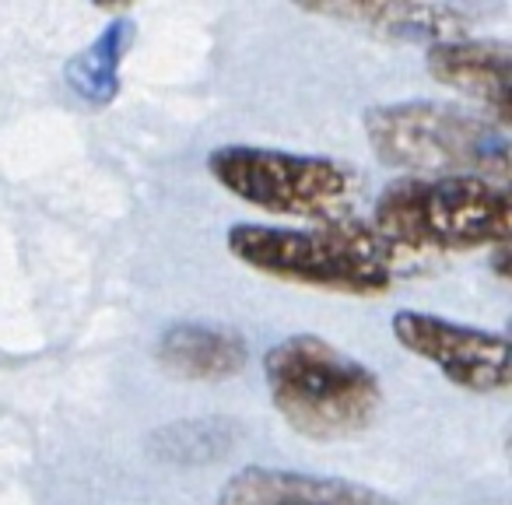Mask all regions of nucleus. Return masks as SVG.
I'll list each match as a JSON object with an SVG mask.
<instances>
[{
    "instance_id": "nucleus-10",
    "label": "nucleus",
    "mask_w": 512,
    "mask_h": 505,
    "mask_svg": "<svg viewBox=\"0 0 512 505\" xmlns=\"http://www.w3.org/2000/svg\"><path fill=\"white\" fill-rule=\"evenodd\" d=\"M155 358L165 372L197 383L232 379L246 369L249 348L242 334L214 323H176L155 344Z\"/></svg>"
},
{
    "instance_id": "nucleus-8",
    "label": "nucleus",
    "mask_w": 512,
    "mask_h": 505,
    "mask_svg": "<svg viewBox=\"0 0 512 505\" xmlns=\"http://www.w3.org/2000/svg\"><path fill=\"white\" fill-rule=\"evenodd\" d=\"M218 505H397L383 491L344 477L278 467H242L221 484Z\"/></svg>"
},
{
    "instance_id": "nucleus-9",
    "label": "nucleus",
    "mask_w": 512,
    "mask_h": 505,
    "mask_svg": "<svg viewBox=\"0 0 512 505\" xmlns=\"http://www.w3.org/2000/svg\"><path fill=\"white\" fill-rule=\"evenodd\" d=\"M320 18L351 22L358 29L400 43H425L428 50L456 39H470L467 11L453 4H404V0H358V4H316L306 8Z\"/></svg>"
},
{
    "instance_id": "nucleus-3",
    "label": "nucleus",
    "mask_w": 512,
    "mask_h": 505,
    "mask_svg": "<svg viewBox=\"0 0 512 505\" xmlns=\"http://www.w3.org/2000/svg\"><path fill=\"white\" fill-rule=\"evenodd\" d=\"M274 411L306 439H348L376 421L383 404L379 376L316 334L278 341L264 358Z\"/></svg>"
},
{
    "instance_id": "nucleus-4",
    "label": "nucleus",
    "mask_w": 512,
    "mask_h": 505,
    "mask_svg": "<svg viewBox=\"0 0 512 505\" xmlns=\"http://www.w3.org/2000/svg\"><path fill=\"white\" fill-rule=\"evenodd\" d=\"M365 137L376 158L404 176H470L505 186L509 134L488 116L446 102H390L365 113Z\"/></svg>"
},
{
    "instance_id": "nucleus-2",
    "label": "nucleus",
    "mask_w": 512,
    "mask_h": 505,
    "mask_svg": "<svg viewBox=\"0 0 512 505\" xmlns=\"http://www.w3.org/2000/svg\"><path fill=\"white\" fill-rule=\"evenodd\" d=\"M369 225L400 253H467L509 242L512 200L488 179L400 176L379 190Z\"/></svg>"
},
{
    "instance_id": "nucleus-1",
    "label": "nucleus",
    "mask_w": 512,
    "mask_h": 505,
    "mask_svg": "<svg viewBox=\"0 0 512 505\" xmlns=\"http://www.w3.org/2000/svg\"><path fill=\"white\" fill-rule=\"evenodd\" d=\"M225 246L256 274L358 299L390 292L397 257H404L376 228L355 218L323 221L313 228H274L246 221L228 228Z\"/></svg>"
},
{
    "instance_id": "nucleus-7",
    "label": "nucleus",
    "mask_w": 512,
    "mask_h": 505,
    "mask_svg": "<svg viewBox=\"0 0 512 505\" xmlns=\"http://www.w3.org/2000/svg\"><path fill=\"white\" fill-rule=\"evenodd\" d=\"M425 71L439 85L488 109V120L509 127L512 120V46L502 39H456L432 46Z\"/></svg>"
},
{
    "instance_id": "nucleus-5",
    "label": "nucleus",
    "mask_w": 512,
    "mask_h": 505,
    "mask_svg": "<svg viewBox=\"0 0 512 505\" xmlns=\"http://www.w3.org/2000/svg\"><path fill=\"white\" fill-rule=\"evenodd\" d=\"M207 172L221 190L256 211L320 221V225L348 218V207L358 193V176L351 165L323 155H295V151L249 148V144L214 148L207 158Z\"/></svg>"
},
{
    "instance_id": "nucleus-12",
    "label": "nucleus",
    "mask_w": 512,
    "mask_h": 505,
    "mask_svg": "<svg viewBox=\"0 0 512 505\" xmlns=\"http://www.w3.org/2000/svg\"><path fill=\"white\" fill-rule=\"evenodd\" d=\"M235 425L228 418H186L151 435V453L172 463H214L232 449Z\"/></svg>"
},
{
    "instance_id": "nucleus-11",
    "label": "nucleus",
    "mask_w": 512,
    "mask_h": 505,
    "mask_svg": "<svg viewBox=\"0 0 512 505\" xmlns=\"http://www.w3.org/2000/svg\"><path fill=\"white\" fill-rule=\"evenodd\" d=\"M134 39L130 18H113L78 57L67 64V88L88 106H109L120 95V67L127 57V46Z\"/></svg>"
},
{
    "instance_id": "nucleus-6",
    "label": "nucleus",
    "mask_w": 512,
    "mask_h": 505,
    "mask_svg": "<svg viewBox=\"0 0 512 505\" xmlns=\"http://www.w3.org/2000/svg\"><path fill=\"white\" fill-rule=\"evenodd\" d=\"M390 330L400 348L439 369L453 386L470 393H505L512 386L509 337L498 330L467 327L414 309H400Z\"/></svg>"
}]
</instances>
